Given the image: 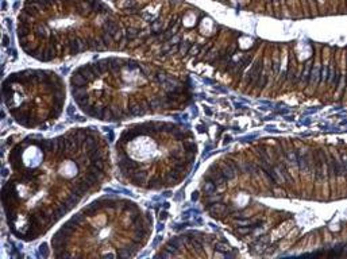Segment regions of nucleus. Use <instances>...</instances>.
I'll list each match as a JSON object with an SVG mask.
<instances>
[{
	"label": "nucleus",
	"mask_w": 347,
	"mask_h": 259,
	"mask_svg": "<svg viewBox=\"0 0 347 259\" xmlns=\"http://www.w3.org/2000/svg\"><path fill=\"white\" fill-rule=\"evenodd\" d=\"M216 188H218V185L214 182V181H211V179H208V182H205L204 185V193L207 194V196H211V194H214L215 190H216Z\"/></svg>",
	"instance_id": "obj_1"
},
{
	"label": "nucleus",
	"mask_w": 347,
	"mask_h": 259,
	"mask_svg": "<svg viewBox=\"0 0 347 259\" xmlns=\"http://www.w3.org/2000/svg\"><path fill=\"white\" fill-rule=\"evenodd\" d=\"M37 256L38 258H45V256H49V251H47V244L46 243H42L38 248V252H37Z\"/></svg>",
	"instance_id": "obj_2"
},
{
	"label": "nucleus",
	"mask_w": 347,
	"mask_h": 259,
	"mask_svg": "<svg viewBox=\"0 0 347 259\" xmlns=\"http://www.w3.org/2000/svg\"><path fill=\"white\" fill-rule=\"evenodd\" d=\"M216 250H219V251H230V250H231V247L228 246L227 243H224V241H219V243H216Z\"/></svg>",
	"instance_id": "obj_3"
},
{
	"label": "nucleus",
	"mask_w": 347,
	"mask_h": 259,
	"mask_svg": "<svg viewBox=\"0 0 347 259\" xmlns=\"http://www.w3.org/2000/svg\"><path fill=\"white\" fill-rule=\"evenodd\" d=\"M178 47H180V54H187L188 50H189V47H191V43H187V42H181L180 45H178Z\"/></svg>",
	"instance_id": "obj_4"
},
{
	"label": "nucleus",
	"mask_w": 347,
	"mask_h": 259,
	"mask_svg": "<svg viewBox=\"0 0 347 259\" xmlns=\"http://www.w3.org/2000/svg\"><path fill=\"white\" fill-rule=\"evenodd\" d=\"M5 26L8 27V30H12V22H11V19L9 18H5Z\"/></svg>",
	"instance_id": "obj_5"
},
{
	"label": "nucleus",
	"mask_w": 347,
	"mask_h": 259,
	"mask_svg": "<svg viewBox=\"0 0 347 259\" xmlns=\"http://www.w3.org/2000/svg\"><path fill=\"white\" fill-rule=\"evenodd\" d=\"M8 43H9L8 36H7V35L4 34V35H3V46H5V47H7V46H8Z\"/></svg>",
	"instance_id": "obj_6"
},
{
	"label": "nucleus",
	"mask_w": 347,
	"mask_h": 259,
	"mask_svg": "<svg viewBox=\"0 0 347 259\" xmlns=\"http://www.w3.org/2000/svg\"><path fill=\"white\" fill-rule=\"evenodd\" d=\"M73 113H74V107H73V105H70V107L68 108V115H69V116H72Z\"/></svg>",
	"instance_id": "obj_7"
},
{
	"label": "nucleus",
	"mask_w": 347,
	"mask_h": 259,
	"mask_svg": "<svg viewBox=\"0 0 347 259\" xmlns=\"http://www.w3.org/2000/svg\"><path fill=\"white\" fill-rule=\"evenodd\" d=\"M168 217V212H161V214H160V220L162 221V220H165Z\"/></svg>",
	"instance_id": "obj_8"
},
{
	"label": "nucleus",
	"mask_w": 347,
	"mask_h": 259,
	"mask_svg": "<svg viewBox=\"0 0 347 259\" xmlns=\"http://www.w3.org/2000/svg\"><path fill=\"white\" fill-rule=\"evenodd\" d=\"M197 198H199V193H197V192H195V193H193V194H192V200H193V201H196V200H197Z\"/></svg>",
	"instance_id": "obj_9"
},
{
	"label": "nucleus",
	"mask_w": 347,
	"mask_h": 259,
	"mask_svg": "<svg viewBox=\"0 0 347 259\" xmlns=\"http://www.w3.org/2000/svg\"><path fill=\"white\" fill-rule=\"evenodd\" d=\"M164 227H165L164 224H162V223H160V224H158V228H157V231H158V232H161V231L164 229Z\"/></svg>",
	"instance_id": "obj_10"
},
{
	"label": "nucleus",
	"mask_w": 347,
	"mask_h": 259,
	"mask_svg": "<svg viewBox=\"0 0 347 259\" xmlns=\"http://www.w3.org/2000/svg\"><path fill=\"white\" fill-rule=\"evenodd\" d=\"M18 7H19V0H16V1L14 3V9H18Z\"/></svg>",
	"instance_id": "obj_11"
},
{
	"label": "nucleus",
	"mask_w": 347,
	"mask_h": 259,
	"mask_svg": "<svg viewBox=\"0 0 347 259\" xmlns=\"http://www.w3.org/2000/svg\"><path fill=\"white\" fill-rule=\"evenodd\" d=\"M1 8H3V11H5V8H7V3H5V0H3V4H1Z\"/></svg>",
	"instance_id": "obj_12"
}]
</instances>
